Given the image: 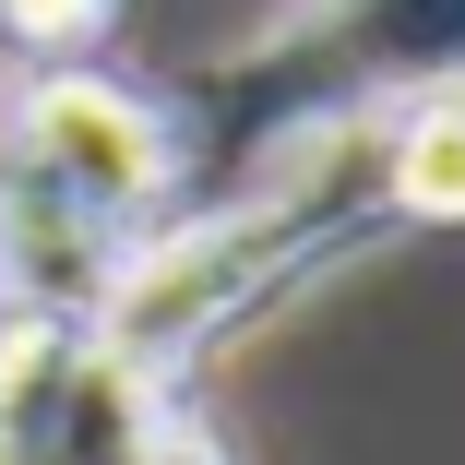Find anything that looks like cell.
<instances>
[{
  "label": "cell",
  "instance_id": "1",
  "mask_svg": "<svg viewBox=\"0 0 465 465\" xmlns=\"http://www.w3.org/2000/svg\"><path fill=\"white\" fill-rule=\"evenodd\" d=\"M0 167L25 179V192H48L60 215H84L96 239H143L167 227L179 203V132L155 96H132V84L108 72H25L13 84V108H0Z\"/></svg>",
  "mask_w": 465,
  "mask_h": 465
},
{
  "label": "cell",
  "instance_id": "3",
  "mask_svg": "<svg viewBox=\"0 0 465 465\" xmlns=\"http://www.w3.org/2000/svg\"><path fill=\"white\" fill-rule=\"evenodd\" d=\"M382 203L394 227H465V84H418L382 108Z\"/></svg>",
  "mask_w": 465,
  "mask_h": 465
},
{
  "label": "cell",
  "instance_id": "4",
  "mask_svg": "<svg viewBox=\"0 0 465 465\" xmlns=\"http://www.w3.org/2000/svg\"><path fill=\"white\" fill-rule=\"evenodd\" d=\"M108 25H120V0H0V48L36 72H72Z\"/></svg>",
  "mask_w": 465,
  "mask_h": 465
},
{
  "label": "cell",
  "instance_id": "2",
  "mask_svg": "<svg viewBox=\"0 0 465 465\" xmlns=\"http://www.w3.org/2000/svg\"><path fill=\"white\" fill-rule=\"evenodd\" d=\"M179 382L132 370L84 311H0V465H143Z\"/></svg>",
  "mask_w": 465,
  "mask_h": 465
},
{
  "label": "cell",
  "instance_id": "5",
  "mask_svg": "<svg viewBox=\"0 0 465 465\" xmlns=\"http://www.w3.org/2000/svg\"><path fill=\"white\" fill-rule=\"evenodd\" d=\"M143 465H227V441H215V430H203L192 406H167V430L143 441Z\"/></svg>",
  "mask_w": 465,
  "mask_h": 465
}]
</instances>
